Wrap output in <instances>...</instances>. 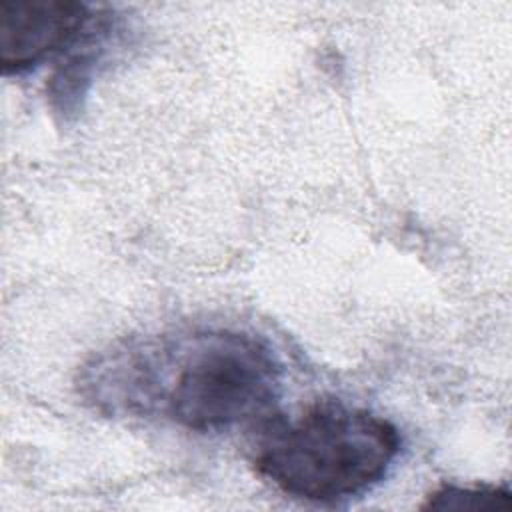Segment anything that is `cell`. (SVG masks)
<instances>
[{
    "label": "cell",
    "instance_id": "obj_1",
    "mask_svg": "<svg viewBox=\"0 0 512 512\" xmlns=\"http://www.w3.org/2000/svg\"><path fill=\"white\" fill-rule=\"evenodd\" d=\"M274 348L236 328L124 338L90 358L78 394L106 416L162 418L192 432L266 420L282 394Z\"/></svg>",
    "mask_w": 512,
    "mask_h": 512
},
{
    "label": "cell",
    "instance_id": "obj_2",
    "mask_svg": "<svg viewBox=\"0 0 512 512\" xmlns=\"http://www.w3.org/2000/svg\"><path fill=\"white\" fill-rule=\"evenodd\" d=\"M400 446L398 428L384 416L320 400L294 416H268L252 464L292 498L336 504L380 484Z\"/></svg>",
    "mask_w": 512,
    "mask_h": 512
},
{
    "label": "cell",
    "instance_id": "obj_3",
    "mask_svg": "<svg viewBox=\"0 0 512 512\" xmlns=\"http://www.w3.org/2000/svg\"><path fill=\"white\" fill-rule=\"evenodd\" d=\"M92 18V8L74 0H0L2 74H24L68 52Z\"/></svg>",
    "mask_w": 512,
    "mask_h": 512
},
{
    "label": "cell",
    "instance_id": "obj_4",
    "mask_svg": "<svg viewBox=\"0 0 512 512\" xmlns=\"http://www.w3.org/2000/svg\"><path fill=\"white\" fill-rule=\"evenodd\" d=\"M512 494L502 486L444 484L426 496L424 510H508Z\"/></svg>",
    "mask_w": 512,
    "mask_h": 512
}]
</instances>
